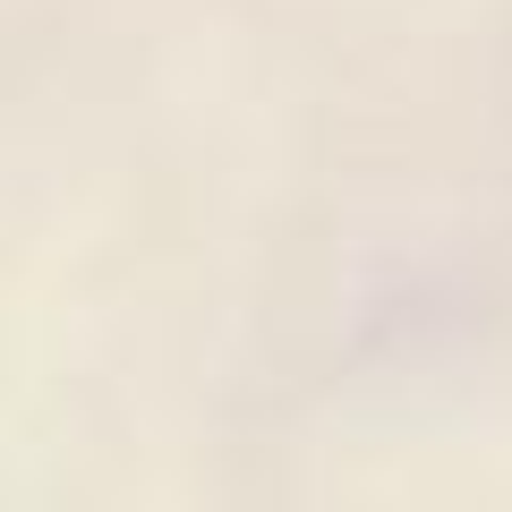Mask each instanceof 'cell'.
<instances>
[]
</instances>
